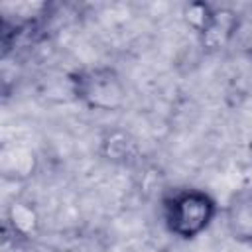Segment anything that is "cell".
I'll return each instance as SVG.
<instances>
[{
	"instance_id": "7a4b0ae2",
	"label": "cell",
	"mask_w": 252,
	"mask_h": 252,
	"mask_svg": "<svg viewBox=\"0 0 252 252\" xmlns=\"http://www.w3.org/2000/svg\"><path fill=\"white\" fill-rule=\"evenodd\" d=\"M69 89L89 110L114 112L126 102V85L114 67H83L69 75Z\"/></svg>"
},
{
	"instance_id": "6da1fadb",
	"label": "cell",
	"mask_w": 252,
	"mask_h": 252,
	"mask_svg": "<svg viewBox=\"0 0 252 252\" xmlns=\"http://www.w3.org/2000/svg\"><path fill=\"white\" fill-rule=\"evenodd\" d=\"M220 209L207 189L193 185L171 187L159 199V219L165 232L183 242L205 234L220 215Z\"/></svg>"
},
{
	"instance_id": "277c9868",
	"label": "cell",
	"mask_w": 252,
	"mask_h": 252,
	"mask_svg": "<svg viewBox=\"0 0 252 252\" xmlns=\"http://www.w3.org/2000/svg\"><path fill=\"white\" fill-rule=\"evenodd\" d=\"M226 49L238 55H252V16L238 14Z\"/></svg>"
},
{
	"instance_id": "3957f363",
	"label": "cell",
	"mask_w": 252,
	"mask_h": 252,
	"mask_svg": "<svg viewBox=\"0 0 252 252\" xmlns=\"http://www.w3.org/2000/svg\"><path fill=\"white\" fill-rule=\"evenodd\" d=\"M220 215L228 236L252 248V187L234 191L220 209Z\"/></svg>"
}]
</instances>
